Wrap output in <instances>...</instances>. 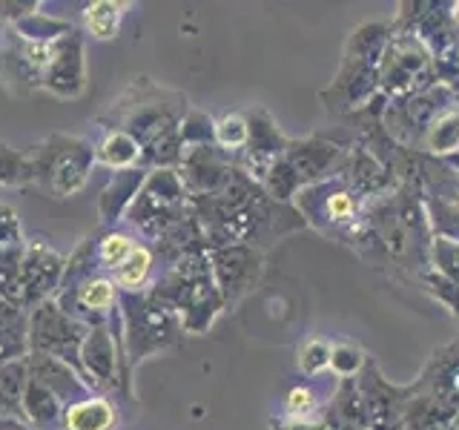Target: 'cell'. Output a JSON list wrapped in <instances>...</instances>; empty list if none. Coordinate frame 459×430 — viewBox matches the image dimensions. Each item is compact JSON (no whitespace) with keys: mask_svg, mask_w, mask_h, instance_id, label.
I'll use <instances>...</instances> for the list:
<instances>
[{"mask_svg":"<svg viewBox=\"0 0 459 430\" xmlns=\"http://www.w3.org/2000/svg\"><path fill=\"white\" fill-rule=\"evenodd\" d=\"M23 387H26V370L23 365H9L0 367V410L23 408Z\"/></svg>","mask_w":459,"mask_h":430,"instance_id":"cell-5","label":"cell"},{"mask_svg":"<svg viewBox=\"0 0 459 430\" xmlns=\"http://www.w3.org/2000/svg\"><path fill=\"white\" fill-rule=\"evenodd\" d=\"M81 301L86 307H92V310H107V307H112V301H115V287L109 281H104V279H95L81 290Z\"/></svg>","mask_w":459,"mask_h":430,"instance_id":"cell-10","label":"cell"},{"mask_svg":"<svg viewBox=\"0 0 459 430\" xmlns=\"http://www.w3.org/2000/svg\"><path fill=\"white\" fill-rule=\"evenodd\" d=\"M219 141L224 143V147H241L244 141H247V126H244L238 118H227L219 124Z\"/></svg>","mask_w":459,"mask_h":430,"instance_id":"cell-12","label":"cell"},{"mask_svg":"<svg viewBox=\"0 0 459 430\" xmlns=\"http://www.w3.org/2000/svg\"><path fill=\"white\" fill-rule=\"evenodd\" d=\"M66 430H109L112 427V408L100 399H86L69 405L64 413Z\"/></svg>","mask_w":459,"mask_h":430,"instance_id":"cell-2","label":"cell"},{"mask_svg":"<svg viewBox=\"0 0 459 430\" xmlns=\"http://www.w3.org/2000/svg\"><path fill=\"white\" fill-rule=\"evenodd\" d=\"M61 276V258L49 250H32V255L21 264V284L26 281V296H38L52 290V284Z\"/></svg>","mask_w":459,"mask_h":430,"instance_id":"cell-1","label":"cell"},{"mask_svg":"<svg viewBox=\"0 0 459 430\" xmlns=\"http://www.w3.org/2000/svg\"><path fill=\"white\" fill-rule=\"evenodd\" d=\"M287 408H290V413H307L313 408V393L307 391V387H296V391L287 396Z\"/></svg>","mask_w":459,"mask_h":430,"instance_id":"cell-13","label":"cell"},{"mask_svg":"<svg viewBox=\"0 0 459 430\" xmlns=\"http://www.w3.org/2000/svg\"><path fill=\"white\" fill-rule=\"evenodd\" d=\"M135 158H138V143H135V138H129L124 133L109 135L104 147H100V161H107L112 167L126 164V161H135Z\"/></svg>","mask_w":459,"mask_h":430,"instance_id":"cell-6","label":"cell"},{"mask_svg":"<svg viewBox=\"0 0 459 430\" xmlns=\"http://www.w3.org/2000/svg\"><path fill=\"white\" fill-rule=\"evenodd\" d=\"M83 353H92V356H83L86 365H90L100 379H107L112 373V344L104 336V330H95V333L90 336V348H86Z\"/></svg>","mask_w":459,"mask_h":430,"instance_id":"cell-7","label":"cell"},{"mask_svg":"<svg viewBox=\"0 0 459 430\" xmlns=\"http://www.w3.org/2000/svg\"><path fill=\"white\" fill-rule=\"evenodd\" d=\"M147 272H150V253L143 247H138V250H133V255H129L118 270H115V279H118L121 287H138Z\"/></svg>","mask_w":459,"mask_h":430,"instance_id":"cell-8","label":"cell"},{"mask_svg":"<svg viewBox=\"0 0 459 430\" xmlns=\"http://www.w3.org/2000/svg\"><path fill=\"white\" fill-rule=\"evenodd\" d=\"M133 241H129L126 236H107L104 241H100V262H104L107 267L118 270L129 255H133Z\"/></svg>","mask_w":459,"mask_h":430,"instance_id":"cell-9","label":"cell"},{"mask_svg":"<svg viewBox=\"0 0 459 430\" xmlns=\"http://www.w3.org/2000/svg\"><path fill=\"white\" fill-rule=\"evenodd\" d=\"M327 362H330V348L322 339L307 341L305 348H301V353H299V367L305 373H319Z\"/></svg>","mask_w":459,"mask_h":430,"instance_id":"cell-11","label":"cell"},{"mask_svg":"<svg viewBox=\"0 0 459 430\" xmlns=\"http://www.w3.org/2000/svg\"><path fill=\"white\" fill-rule=\"evenodd\" d=\"M92 161V152L90 147H83V143H78V150H69L61 155V161H57L55 172H52V184L57 193H72L78 190V186L83 184L86 178V167H90Z\"/></svg>","mask_w":459,"mask_h":430,"instance_id":"cell-3","label":"cell"},{"mask_svg":"<svg viewBox=\"0 0 459 430\" xmlns=\"http://www.w3.org/2000/svg\"><path fill=\"white\" fill-rule=\"evenodd\" d=\"M83 18H86V29L100 38V40H107L112 38L115 32H118V21H121V12L115 4H107V0H100V4H92L90 9L83 12Z\"/></svg>","mask_w":459,"mask_h":430,"instance_id":"cell-4","label":"cell"}]
</instances>
